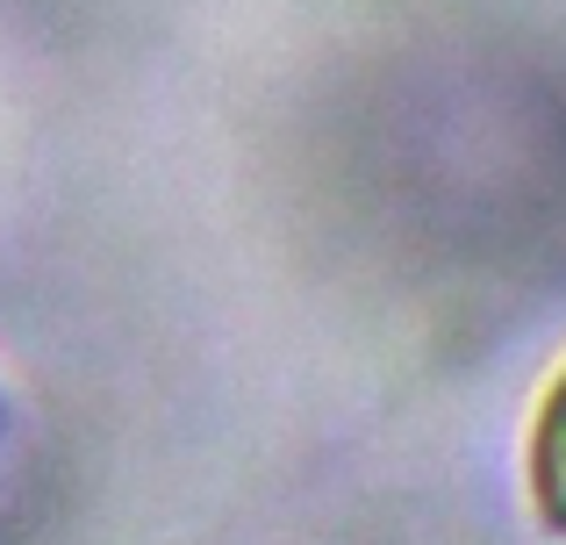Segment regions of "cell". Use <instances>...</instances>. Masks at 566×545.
Here are the masks:
<instances>
[{
    "instance_id": "6da1fadb",
    "label": "cell",
    "mask_w": 566,
    "mask_h": 545,
    "mask_svg": "<svg viewBox=\"0 0 566 545\" xmlns=\"http://www.w3.org/2000/svg\"><path fill=\"white\" fill-rule=\"evenodd\" d=\"M524 503L553 538H566V366L545 380L524 431Z\"/></svg>"
}]
</instances>
